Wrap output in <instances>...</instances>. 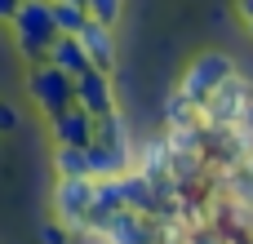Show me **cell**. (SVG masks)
<instances>
[{
	"mask_svg": "<svg viewBox=\"0 0 253 244\" xmlns=\"http://www.w3.org/2000/svg\"><path fill=\"white\" fill-rule=\"evenodd\" d=\"M9 31H13V44L22 58H31L36 67L49 62V49L58 40V27H53V4L49 0H18L13 18H9Z\"/></svg>",
	"mask_w": 253,
	"mask_h": 244,
	"instance_id": "1",
	"label": "cell"
},
{
	"mask_svg": "<svg viewBox=\"0 0 253 244\" xmlns=\"http://www.w3.org/2000/svg\"><path fill=\"white\" fill-rule=\"evenodd\" d=\"M231 76H236V67H231L227 53H200V58L187 67V76H182V84H178V98H182L196 116H205V107L213 102V93H218Z\"/></svg>",
	"mask_w": 253,
	"mask_h": 244,
	"instance_id": "2",
	"label": "cell"
},
{
	"mask_svg": "<svg viewBox=\"0 0 253 244\" xmlns=\"http://www.w3.org/2000/svg\"><path fill=\"white\" fill-rule=\"evenodd\" d=\"M27 93L36 98V107H40L49 120L76 107V80H71L67 71H58L53 62H40V67L27 76Z\"/></svg>",
	"mask_w": 253,
	"mask_h": 244,
	"instance_id": "3",
	"label": "cell"
},
{
	"mask_svg": "<svg viewBox=\"0 0 253 244\" xmlns=\"http://www.w3.org/2000/svg\"><path fill=\"white\" fill-rule=\"evenodd\" d=\"M89 200H93V178H58V187H53V209H58V222H62L67 231H80V236H84Z\"/></svg>",
	"mask_w": 253,
	"mask_h": 244,
	"instance_id": "4",
	"label": "cell"
},
{
	"mask_svg": "<svg viewBox=\"0 0 253 244\" xmlns=\"http://www.w3.org/2000/svg\"><path fill=\"white\" fill-rule=\"evenodd\" d=\"M253 107V93L249 84L240 80V76H231L218 93H213V102L205 107V120L213 124V129H236L240 120H245V111Z\"/></svg>",
	"mask_w": 253,
	"mask_h": 244,
	"instance_id": "5",
	"label": "cell"
},
{
	"mask_svg": "<svg viewBox=\"0 0 253 244\" xmlns=\"http://www.w3.org/2000/svg\"><path fill=\"white\" fill-rule=\"evenodd\" d=\"M76 107L84 111V116H93V120H102V116H111L116 111V89H111V71H84L80 80H76Z\"/></svg>",
	"mask_w": 253,
	"mask_h": 244,
	"instance_id": "6",
	"label": "cell"
},
{
	"mask_svg": "<svg viewBox=\"0 0 253 244\" xmlns=\"http://www.w3.org/2000/svg\"><path fill=\"white\" fill-rule=\"evenodd\" d=\"M98 236L107 244H160V231L151 227V218H142V213H133V209H120Z\"/></svg>",
	"mask_w": 253,
	"mask_h": 244,
	"instance_id": "7",
	"label": "cell"
},
{
	"mask_svg": "<svg viewBox=\"0 0 253 244\" xmlns=\"http://www.w3.org/2000/svg\"><path fill=\"white\" fill-rule=\"evenodd\" d=\"M76 40H80V49L89 53V62H93L98 71H111V67H116V36H111L107 22H93V18H89Z\"/></svg>",
	"mask_w": 253,
	"mask_h": 244,
	"instance_id": "8",
	"label": "cell"
},
{
	"mask_svg": "<svg viewBox=\"0 0 253 244\" xmlns=\"http://www.w3.org/2000/svg\"><path fill=\"white\" fill-rule=\"evenodd\" d=\"M49 129H53V142H58V147H89V142H93V116H84L80 107L53 116Z\"/></svg>",
	"mask_w": 253,
	"mask_h": 244,
	"instance_id": "9",
	"label": "cell"
},
{
	"mask_svg": "<svg viewBox=\"0 0 253 244\" xmlns=\"http://www.w3.org/2000/svg\"><path fill=\"white\" fill-rule=\"evenodd\" d=\"M84 160H89V178H93V182H107V178L129 173V151H120V147L89 142V147H84Z\"/></svg>",
	"mask_w": 253,
	"mask_h": 244,
	"instance_id": "10",
	"label": "cell"
},
{
	"mask_svg": "<svg viewBox=\"0 0 253 244\" xmlns=\"http://www.w3.org/2000/svg\"><path fill=\"white\" fill-rule=\"evenodd\" d=\"M49 62H53L58 71H67L71 80H80L84 71H93V62H89V53L80 49V40H76V36H58V40H53V49H49Z\"/></svg>",
	"mask_w": 253,
	"mask_h": 244,
	"instance_id": "11",
	"label": "cell"
},
{
	"mask_svg": "<svg viewBox=\"0 0 253 244\" xmlns=\"http://www.w3.org/2000/svg\"><path fill=\"white\" fill-rule=\"evenodd\" d=\"M93 142H102V147H120V151H129V129H125V116H120V111H111V116H102V120H93Z\"/></svg>",
	"mask_w": 253,
	"mask_h": 244,
	"instance_id": "12",
	"label": "cell"
},
{
	"mask_svg": "<svg viewBox=\"0 0 253 244\" xmlns=\"http://www.w3.org/2000/svg\"><path fill=\"white\" fill-rule=\"evenodd\" d=\"M227 187L240 204H253V156H240L231 169H227Z\"/></svg>",
	"mask_w": 253,
	"mask_h": 244,
	"instance_id": "13",
	"label": "cell"
},
{
	"mask_svg": "<svg viewBox=\"0 0 253 244\" xmlns=\"http://www.w3.org/2000/svg\"><path fill=\"white\" fill-rule=\"evenodd\" d=\"M53 169H58V178H89L84 147H53Z\"/></svg>",
	"mask_w": 253,
	"mask_h": 244,
	"instance_id": "14",
	"label": "cell"
},
{
	"mask_svg": "<svg viewBox=\"0 0 253 244\" xmlns=\"http://www.w3.org/2000/svg\"><path fill=\"white\" fill-rule=\"evenodd\" d=\"M53 4V0H49ZM89 22V13L80 9V4H53V27H58V36H80V27Z\"/></svg>",
	"mask_w": 253,
	"mask_h": 244,
	"instance_id": "15",
	"label": "cell"
},
{
	"mask_svg": "<svg viewBox=\"0 0 253 244\" xmlns=\"http://www.w3.org/2000/svg\"><path fill=\"white\" fill-rule=\"evenodd\" d=\"M84 13H89L93 22L116 27V22H120V13H125V0H84Z\"/></svg>",
	"mask_w": 253,
	"mask_h": 244,
	"instance_id": "16",
	"label": "cell"
},
{
	"mask_svg": "<svg viewBox=\"0 0 253 244\" xmlns=\"http://www.w3.org/2000/svg\"><path fill=\"white\" fill-rule=\"evenodd\" d=\"M40 240L44 244H67V227H62V222H49V227L40 231Z\"/></svg>",
	"mask_w": 253,
	"mask_h": 244,
	"instance_id": "17",
	"label": "cell"
},
{
	"mask_svg": "<svg viewBox=\"0 0 253 244\" xmlns=\"http://www.w3.org/2000/svg\"><path fill=\"white\" fill-rule=\"evenodd\" d=\"M0 129H18V111L0 102Z\"/></svg>",
	"mask_w": 253,
	"mask_h": 244,
	"instance_id": "18",
	"label": "cell"
},
{
	"mask_svg": "<svg viewBox=\"0 0 253 244\" xmlns=\"http://www.w3.org/2000/svg\"><path fill=\"white\" fill-rule=\"evenodd\" d=\"M191 244H227L218 231H200V236H191Z\"/></svg>",
	"mask_w": 253,
	"mask_h": 244,
	"instance_id": "19",
	"label": "cell"
},
{
	"mask_svg": "<svg viewBox=\"0 0 253 244\" xmlns=\"http://www.w3.org/2000/svg\"><path fill=\"white\" fill-rule=\"evenodd\" d=\"M236 9H240V18L249 22V31H253V0H236Z\"/></svg>",
	"mask_w": 253,
	"mask_h": 244,
	"instance_id": "20",
	"label": "cell"
},
{
	"mask_svg": "<svg viewBox=\"0 0 253 244\" xmlns=\"http://www.w3.org/2000/svg\"><path fill=\"white\" fill-rule=\"evenodd\" d=\"M13 9H18V0H0V22H9V18H13Z\"/></svg>",
	"mask_w": 253,
	"mask_h": 244,
	"instance_id": "21",
	"label": "cell"
},
{
	"mask_svg": "<svg viewBox=\"0 0 253 244\" xmlns=\"http://www.w3.org/2000/svg\"><path fill=\"white\" fill-rule=\"evenodd\" d=\"M53 4H80V9H84V0H53Z\"/></svg>",
	"mask_w": 253,
	"mask_h": 244,
	"instance_id": "22",
	"label": "cell"
}]
</instances>
